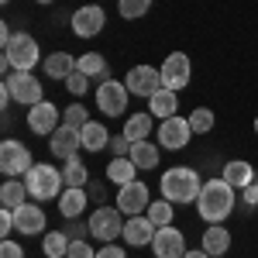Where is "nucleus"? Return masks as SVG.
Masks as SVG:
<instances>
[{"instance_id": "a211bd4d", "label": "nucleus", "mask_w": 258, "mask_h": 258, "mask_svg": "<svg viewBox=\"0 0 258 258\" xmlns=\"http://www.w3.org/2000/svg\"><path fill=\"white\" fill-rule=\"evenodd\" d=\"M14 231L24 234V238H31V234H41L45 231V210H41L38 203H24L14 210Z\"/></svg>"}, {"instance_id": "a878e982", "label": "nucleus", "mask_w": 258, "mask_h": 258, "mask_svg": "<svg viewBox=\"0 0 258 258\" xmlns=\"http://www.w3.org/2000/svg\"><path fill=\"white\" fill-rule=\"evenodd\" d=\"M138 172H141V169L127 159V155H124V159H110V162H107V179H110L114 186H127V182H135Z\"/></svg>"}, {"instance_id": "a19ab883", "label": "nucleus", "mask_w": 258, "mask_h": 258, "mask_svg": "<svg viewBox=\"0 0 258 258\" xmlns=\"http://www.w3.org/2000/svg\"><path fill=\"white\" fill-rule=\"evenodd\" d=\"M0 258H24V248H21L18 241L4 238V244H0Z\"/></svg>"}, {"instance_id": "2eb2a0df", "label": "nucleus", "mask_w": 258, "mask_h": 258, "mask_svg": "<svg viewBox=\"0 0 258 258\" xmlns=\"http://www.w3.org/2000/svg\"><path fill=\"white\" fill-rule=\"evenodd\" d=\"M152 251H155V258H182L186 255V234L172 224L159 227L155 238H152Z\"/></svg>"}, {"instance_id": "39448f33", "label": "nucleus", "mask_w": 258, "mask_h": 258, "mask_svg": "<svg viewBox=\"0 0 258 258\" xmlns=\"http://www.w3.org/2000/svg\"><path fill=\"white\" fill-rule=\"evenodd\" d=\"M4 55H7V62L14 66V69H21V73H31L41 59V48H38V41L31 38L28 31H18L14 38L4 45Z\"/></svg>"}, {"instance_id": "cd10ccee", "label": "nucleus", "mask_w": 258, "mask_h": 258, "mask_svg": "<svg viewBox=\"0 0 258 258\" xmlns=\"http://www.w3.org/2000/svg\"><path fill=\"white\" fill-rule=\"evenodd\" d=\"M127 159L135 162L138 169H155V165H159V145H152V141H135Z\"/></svg>"}, {"instance_id": "ea45409f", "label": "nucleus", "mask_w": 258, "mask_h": 258, "mask_svg": "<svg viewBox=\"0 0 258 258\" xmlns=\"http://www.w3.org/2000/svg\"><path fill=\"white\" fill-rule=\"evenodd\" d=\"M11 231H14V210H0V238H11Z\"/></svg>"}, {"instance_id": "7ed1b4c3", "label": "nucleus", "mask_w": 258, "mask_h": 258, "mask_svg": "<svg viewBox=\"0 0 258 258\" xmlns=\"http://www.w3.org/2000/svg\"><path fill=\"white\" fill-rule=\"evenodd\" d=\"M24 186H28L31 200L45 203V200H59L62 197L66 179H62V172L55 169V165H48V162H35V165L28 169V176H24Z\"/></svg>"}, {"instance_id": "7c9ffc66", "label": "nucleus", "mask_w": 258, "mask_h": 258, "mask_svg": "<svg viewBox=\"0 0 258 258\" xmlns=\"http://www.w3.org/2000/svg\"><path fill=\"white\" fill-rule=\"evenodd\" d=\"M145 214H148V220H152L155 227H169V224H172V217H176V214H172V203H169L165 197H162V200H152Z\"/></svg>"}, {"instance_id": "09e8293b", "label": "nucleus", "mask_w": 258, "mask_h": 258, "mask_svg": "<svg viewBox=\"0 0 258 258\" xmlns=\"http://www.w3.org/2000/svg\"><path fill=\"white\" fill-rule=\"evenodd\" d=\"M255 217H258V207H255Z\"/></svg>"}, {"instance_id": "37998d69", "label": "nucleus", "mask_w": 258, "mask_h": 258, "mask_svg": "<svg viewBox=\"0 0 258 258\" xmlns=\"http://www.w3.org/2000/svg\"><path fill=\"white\" fill-rule=\"evenodd\" d=\"M241 200H244L248 207H258V182H251V186H244V189H241Z\"/></svg>"}, {"instance_id": "1a4fd4ad", "label": "nucleus", "mask_w": 258, "mask_h": 258, "mask_svg": "<svg viewBox=\"0 0 258 258\" xmlns=\"http://www.w3.org/2000/svg\"><path fill=\"white\" fill-rule=\"evenodd\" d=\"M127 86L117 80H103L97 86V107H100V114L103 117H120L124 110H127Z\"/></svg>"}, {"instance_id": "f03ea898", "label": "nucleus", "mask_w": 258, "mask_h": 258, "mask_svg": "<svg viewBox=\"0 0 258 258\" xmlns=\"http://www.w3.org/2000/svg\"><path fill=\"white\" fill-rule=\"evenodd\" d=\"M159 189L162 197L169 200V203H197L200 200V189H203V179H200L197 169H189V165H172V169H165L159 179Z\"/></svg>"}, {"instance_id": "72a5a7b5", "label": "nucleus", "mask_w": 258, "mask_h": 258, "mask_svg": "<svg viewBox=\"0 0 258 258\" xmlns=\"http://www.w3.org/2000/svg\"><path fill=\"white\" fill-rule=\"evenodd\" d=\"M214 110H207V107H197L193 114H189V127H193V135H210L214 131Z\"/></svg>"}, {"instance_id": "4468645a", "label": "nucleus", "mask_w": 258, "mask_h": 258, "mask_svg": "<svg viewBox=\"0 0 258 258\" xmlns=\"http://www.w3.org/2000/svg\"><path fill=\"white\" fill-rule=\"evenodd\" d=\"M48 148H52V155L62 162L76 159V152L83 148V138H80V127H73V124H59L52 135H48Z\"/></svg>"}, {"instance_id": "4be33fe9", "label": "nucleus", "mask_w": 258, "mask_h": 258, "mask_svg": "<svg viewBox=\"0 0 258 258\" xmlns=\"http://www.w3.org/2000/svg\"><path fill=\"white\" fill-rule=\"evenodd\" d=\"M255 165H251V162H244V159H231V162H224V172H220V179H227V182H231V186H234V189H244V186H251V182H255Z\"/></svg>"}, {"instance_id": "6ab92c4d", "label": "nucleus", "mask_w": 258, "mask_h": 258, "mask_svg": "<svg viewBox=\"0 0 258 258\" xmlns=\"http://www.w3.org/2000/svg\"><path fill=\"white\" fill-rule=\"evenodd\" d=\"M203 251L210 258H224L231 251V231L224 227V224H207V231H203V244H200Z\"/></svg>"}, {"instance_id": "393cba45", "label": "nucleus", "mask_w": 258, "mask_h": 258, "mask_svg": "<svg viewBox=\"0 0 258 258\" xmlns=\"http://www.w3.org/2000/svg\"><path fill=\"white\" fill-rule=\"evenodd\" d=\"M28 186H24V179H7L4 186H0V207H7V210H18L28 203Z\"/></svg>"}, {"instance_id": "3c124183", "label": "nucleus", "mask_w": 258, "mask_h": 258, "mask_svg": "<svg viewBox=\"0 0 258 258\" xmlns=\"http://www.w3.org/2000/svg\"><path fill=\"white\" fill-rule=\"evenodd\" d=\"M4 4H7V0H4Z\"/></svg>"}, {"instance_id": "dca6fc26", "label": "nucleus", "mask_w": 258, "mask_h": 258, "mask_svg": "<svg viewBox=\"0 0 258 258\" xmlns=\"http://www.w3.org/2000/svg\"><path fill=\"white\" fill-rule=\"evenodd\" d=\"M59 124H62V114H59V107H55L52 100H41L35 107H28V127H31L35 135H52Z\"/></svg>"}, {"instance_id": "58836bf2", "label": "nucleus", "mask_w": 258, "mask_h": 258, "mask_svg": "<svg viewBox=\"0 0 258 258\" xmlns=\"http://www.w3.org/2000/svg\"><path fill=\"white\" fill-rule=\"evenodd\" d=\"M66 234H69L73 241H83L86 234H90V224H80V220H69V224H66Z\"/></svg>"}, {"instance_id": "9d476101", "label": "nucleus", "mask_w": 258, "mask_h": 258, "mask_svg": "<svg viewBox=\"0 0 258 258\" xmlns=\"http://www.w3.org/2000/svg\"><path fill=\"white\" fill-rule=\"evenodd\" d=\"M124 86H127V93L131 97H152V93H159L162 90V73L155 66H131L127 69V76H124Z\"/></svg>"}, {"instance_id": "2f4dec72", "label": "nucleus", "mask_w": 258, "mask_h": 258, "mask_svg": "<svg viewBox=\"0 0 258 258\" xmlns=\"http://www.w3.org/2000/svg\"><path fill=\"white\" fill-rule=\"evenodd\" d=\"M62 179H66V186H90V172H86V165H83L80 159H69V162H66Z\"/></svg>"}, {"instance_id": "473e14b6", "label": "nucleus", "mask_w": 258, "mask_h": 258, "mask_svg": "<svg viewBox=\"0 0 258 258\" xmlns=\"http://www.w3.org/2000/svg\"><path fill=\"white\" fill-rule=\"evenodd\" d=\"M148 7H152V0H117V14L124 21H138L148 14Z\"/></svg>"}, {"instance_id": "aec40b11", "label": "nucleus", "mask_w": 258, "mask_h": 258, "mask_svg": "<svg viewBox=\"0 0 258 258\" xmlns=\"http://www.w3.org/2000/svg\"><path fill=\"white\" fill-rule=\"evenodd\" d=\"M86 203H90V193H86V186H66L59 197V214L66 220H76L86 210Z\"/></svg>"}, {"instance_id": "de8ad7c7", "label": "nucleus", "mask_w": 258, "mask_h": 258, "mask_svg": "<svg viewBox=\"0 0 258 258\" xmlns=\"http://www.w3.org/2000/svg\"><path fill=\"white\" fill-rule=\"evenodd\" d=\"M255 135H258V117H255Z\"/></svg>"}, {"instance_id": "f704fd0d", "label": "nucleus", "mask_w": 258, "mask_h": 258, "mask_svg": "<svg viewBox=\"0 0 258 258\" xmlns=\"http://www.w3.org/2000/svg\"><path fill=\"white\" fill-rule=\"evenodd\" d=\"M62 124H73V127H83V124H90V114H86V107H83V103H69V107L62 110Z\"/></svg>"}, {"instance_id": "a18cd8bd", "label": "nucleus", "mask_w": 258, "mask_h": 258, "mask_svg": "<svg viewBox=\"0 0 258 258\" xmlns=\"http://www.w3.org/2000/svg\"><path fill=\"white\" fill-rule=\"evenodd\" d=\"M182 258H210V255H207L203 248H197V251H186V255H182Z\"/></svg>"}, {"instance_id": "b1692460", "label": "nucleus", "mask_w": 258, "mask_h": 258, "mask_svg": "<svg viewBox=\"0 0 258 258\" xmlns=\"http://www.w3.org/2000/svg\"><path fill=\"white\" fill-rule=\"evenodd\" d=\"M80 138H83V152H103V148H110V131L103 124H97V120L83 124Z\"/></svg>"}, {"instance_id": "6e6552de", "label": "nucleus", "mask_w": 258, "mask_h": 258, "mask_svg": "<svg viewBox=\"0 0 258 258\" xmlns=\"http://www.w3.org/2000/svg\"><path fill=\"white\" fill-rule=\"evenodd\" d=\"M162 86L165 90H186L189 86V73H193V62H189V55L186 52H169L165 55V62H162Z\"/></svg>"}, {"instance_id": "f3484780", "label": "nucleus", "mask_w": 258, "mask_h": 258, "mask_svg": "<svg viewBox=\"0 0 258 258\" xmlns=\"http://www.w3.org/2000/svg\"><path fill=\"white\" fill-rule=\"evenodd\" d=\"M155 231H159V227L148 220V214H138V217H127V220H124V234H120V238L127 241L131 248H145V244H152Z\"/></svg>"}, {"instance_id": "f257e3e1", "label": "nucleus", "mask_w": 258, "mask_h": 258, "mask_svg": "<svg viewBox=\"0 0 258 258\" xmlns=\"http://www.w3.org/2000/svg\"><path fill=\"white\" fill-rule=\"evenodd\" d=\"M234 186L227 179H207L203 189H200V200H197V214L207 224H224V220L234 214Z\"/></svg>"}, {"instance_id": "c85d7f7f", "label": "nucleus", "mask_w": 258, "mask_h": 258, "mask_svg": "<svg viewBox=\"0 0 258 258\" xmlns=\"http://www.w3.org/2000/svg\"><path fill=\"white\" fill-rule=\"evenodd\" d=\"M69 244H73V238H69L66 231H48V234L41 238V251L48 258H66L69 255Z\"/></svg>"}, {"instance_id": "c9c22d12", "label": "nucleus", "mask_w": 258, "mask_h": 258, "mask_svg": "<svg viewBox=\"0 0 258 258\" xmlns=\"http://www.w3.org/2000/svg\"><path fill=\"white\" fill-rule=\"evenodd\" d=\"M66 90H69V93H73V97H83V93H86V90H90V76H86V73H80V69H76V73H73V76H69V80H66Z\"/></svg>"}, {"instance_id": "c03bdc74", "label": "nucleus", "mask_w": 258, "mask_h": 258, "mask_svg": "<svg viewBox=\"0 0 258 258\" xmlns=\"http://www.w3.org/2000/svg\"><path fill=\"white\" fill-rule=\"evenodd\" d=\"M86 193L97 200V203H107V189H103V182H90V189H86Z\"/></svg>"}, {"instance_id": "0eeeda50", "label": "nucleus", "mask_w": 258, "mask_h": 258, "mask_svg": "<svg viewBox=\"0 0 258 258\" xmlns=\"http://www.w3.org/2000/svg\"><path fill=\"white\" fill-rule=\"evenodd\" d=\"M4 83H7V90H11L14 103L35 107V103H41V100H45L41 80H38V76H31V73H21V69H14L11 76H4Z\"/></svg>"}, {"instance_id": "9b49d317", "label": "nucleus", "mask_w": 258, "mask_h": 258, "mask_svg": "<svg viewBox=\"0 0 258 258\" xmlns=\"http://www.w3.org/2000/svg\"><path fill=\"white\" fill-rule=\"evenodd\" d=\"M193 138V127H189V117H169V120H159V148L165 152H179L186 148Z\"/></svg>"}, {"instance_id": "8fccbe9b", "label": "nucleus", "mask_w": 258, "mask_h": 258, "mask_svg": "<svg viewBox=\"0 0 258 258\" xmlns=\"http://www.w3.org/2000/svg\"><path fill=\"white\" fill-rule=\"evenodd\" d=\"M255 182H258V172H255Z\"/></svg>"}, {"instance_id": "4c0bfd02", "label": "nucleus", "mask_w": 258, "mask_h": 258, "mask_svg": "<svg viewBox=\"0 0 258 258\" xmlns=\"http://www.w3.org/2000/svg\"><path fill=\"white\" fill-rule=\"evenodd\" d=\"M110 152H114V159H124V155H131V141L117 135V138H110Z\"/></svg>"}, {"instance_id": "412c9836", "label": "nucleus", "mask_w": 258, "mask_h": 258, "mask_svg": "<svg viewBox=\"0 0 258 258\" xmlns=\"http://www.w3.org/2000/svg\"><path fill=\"white\" fill-rule=\"evenodd\" d=\"M76 69H80V59H73L69 52H52L48 59L41 62V73H45L48 80H62V83L69 80Z\"/></svg>"}, {"instance_id": "20e7f679", "label": "nucleus", "mask_w": 258, "mask_h": 258, "mask_svg": "<svg viewBox=\"0 0 258 258\" xmlns=\"http://www.w3.org/2000/svg\"><path fill=\"white\" fill-rule=\"evenodd\" d=\"M86 224H90V238L103 241V244H110V241H117L124 234V214L117 207H107V203H100Z\"/></svg>"}, {"instance_id": "5701e85b", "label": "nucleus", "mask_w": 258, "mask_h": 258, "mask_svg": "<svg viewBox=\"0 0 258 258\" xmlns=\"http://www.w3.org/2000/svg\"><path fill=\"white\" fill-rule=\"evenodd\" d=\"M176 110H179L176 90H165V86H162L159 93H152V97H148V114H152V117L169 120V117H176Z\"/></svg>"}, {"instance_id": "79ce46f5", "label": "nucleus", "mask_w": 258, "mask_h": 258, "mask_svg": "<svg viewBox=\"0 0 258 258\" xmlns=\"http://www.w3.org/2000/svg\"><path fill=\"white\" fill-rule=\"evenodd\" d=\"M97 258H127V255H124L120 244H103V248L97 251Z\"/></svg>"}, {"instance_id": "603ef678", "label": "nucleus", "mask_w": 258, "mask_h": 258, "mask_svg": "<svg viewBox=\"0 0 258 258\" xmlns=\"http://www.w3.org/2000/svg\"><path fill=\"white\" fill-rule=\"evenodd\" d=\"M224 258H227V255H224Z\"/></svg>"}, {"instance_id": "ddd939ff", "label": "nucleus", "mask_w": 258, "mask_h": 258, "mask_svg": "<svg viewBox=\"0 0 258 258\" xmlns=\"http://www.w3.org/2000/svg\"><path fill=\"white\" fill-rule=\"evenodd\" d=\"M148 203H152V197H148V186L141 182V179H135V182H127V186H120L117 189V207L124 217H138V214H145L148 210Z\"/></svg>"}, {"instance_id": "49530a36", "label": "nucleus", "mask_w": 258, "mask_h": 258, "mask_svg": "<svg viewBox=\"0 0 258 258\" xmlns=\"http://www.w3.org/2000/svg\"><path fill=\"white\" fill-rule=\"evenodd\" d=\"M35 4H52V0H35Z\"/></svg>"}, {"instance_id": "c756f323", "label": "nucleus", "mask_w": 258, "mask_h": 258, "mask_svg": "<svg viewBox=\"0 0 258 258\" xmlns=\"http://www.w3.org/2000/svg\"><path fill=\"white\" fill-rule=\"evenodd\" d=\"M80 73H86L90 80H100V83H103L110 69H107V59H103L100 52H86V55H80Z\"/></svg>"}, {"instance_id": "bb28decb", "label": "nucleus", "mask_w": 258, "mask_h": 258, "mask_svg": "<svg viewBox=\"0 0 258 258\" xmlns=\"http://www.w3.org/2000/svg\"><path fill=\"white\" fill-rule=\"evenodd\" d=\"M152 114H131V117L124 120V131H120V135H124V138L131 141V145H135V141H148V135H152Z\"/></svg>"}, {"instance_id": "e433bc0d", "label": "nucleus", "mask_w": 258, "mask_h": 258, "mask_svg": "<svg viewBox=\"0 0 258 258\" xmlns=\"http://www.w3.org/2000/svg\"><path fill=\"white\" fill-rule=\"evenodd\" d=\"M66 258H97V251L90 248V241H73L69 244V255Z\"/></svg>"}, {"instance_id": "f8f14e48", "label": "nucleus", "mask_w": 258, "mask_h": 258, "mask_svg": "<svg viewBox=\"0 0 258 258\" xmlns=\"http://www.w3.org/2000/svg\"><path fill=\"white\" fill-rule=\"evenodd\" d=\"M103 24H107V14H103L100 4L76 7V14H73V21H69V28H73L76 38H97L100 31H103Z\"/></svg>"}, {"instance_id": "423d86ee", "label": "nucleus", "mask_w": 258, "mask_h": 258, "mask_svg": "<svg viewBox=\"0 0 258 258\" xmlns=\"http://www.w3.org/2000/svg\"><path fill=\"white\" fill-rule=\"evenodd\" d=\"M31 165H35V162H31V148H28V145H21V141H14V138H7L0 145V172L7 179H24Z\"/></svg>"}]
</instances>
